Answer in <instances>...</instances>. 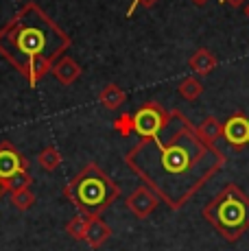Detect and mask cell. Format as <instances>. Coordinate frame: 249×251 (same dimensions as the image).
<instances>
[{
	"mask_svg": "<svg viewBox=\"0 0 249 251\" xmlns=\"http://www.w3.org/2000/svg\"><path fill=\"white\" fill-rule=\"evenodd\" d=\"M124 164L171 210H181L225 166V153L173 109L164 131L133 144L124 153Z\"/></svg>",
	"mask_w": 249,
	"mask_h": 251,
	"instance_id": "1",
	"label": "cell"
},
{
	"mask_svg": "<svg viewBox=\"0 0 249 251\" xmlns=\"http://www.w3.org/2000/svg\"><path fill=\"white\" fill-rule=\"evenodd\" d=\"M70 46V35L37 2L22 4L0 28V57L20 72L31 88H37Z\"/></svg>",
	"mask_w": 249,
	"mask_h": 251,
	"instance_id": "2",
	"label": "cell"
},
{
	"mask_svg": "<svg viewBox=\"0 0 249 251\" xmlns=\"http://www.w3.org/2000/svg\"><path fill=\"white\" fill-rule=\"evenodd\" d=\"M121 186L97 162H88L64 186V197L85 216H100L121 199Z\"/></svg>",
	"mask_w": 249,
	"mask_h": 251,
	"instance_id": "3",
	"label": "cell"
},
{
	"mask_svg": "<svg viewBox=\"0 0 249 251\" xmlns=\"http://www.w3.org/2000/svg\"><path fill=\"white\" fill-rule=\"evenodd\" d=\"M201 216L227 243H238L249 229V197L236 183H227L203 205Z\"/></svg>",
	"mask_w": 249,
	"mask_h": 251,
	"instance_id": "4",
	"label": "cell"
},
{
	"mask_svg": "<svg viewBox=\"0 0 249 251\" xmlns=\"http://www.w3.org/2000/svg\"><path fill=\"white\" fill-rule=\"evenodd\" d=\"M171 123V112L164 109L160 103L149 100L140 105L138 112L133 114V133H138L140 140L155 138L164 131V127Z\"/></svg>",
	"mask_w": 249,
	"mask_h": 251,
	"instance_id": "5",
	"label": "cell"
},
{
	"mask_svg": "<svg viewBox=\"0 0 249 251\" xmlns=\"http://www.w3.org/2000/svg\"><path fill=\"white\" fill-rule=\"evenodd\" d=\"M223 140L236 153L249 147V118L243 112H234L223 123Z\"/></svg>",
	"mask_w": 249,
	"mask_h": 251,
	"instance_id": "6",
	"label": "cell"
},
{
	"mask_svg": "<svg viewBox=\"0 0 249 251\" xmlns=\"http://www.w3.org/2000/svg\"><path fill=\"white\" fill-rule=\"evenodd\" d=\"M28 171V162L26 157L13 147L9 140L0 142V179H11L18 173H26Z\"/></svg>",
	"mask_w": 249,
	"mask_h": 251,
	"instance_id": "7",
	"label": "cell"
},
{
	"mask_svg": "<svg viewBox=\"0 0 249 251\" xmlns=\"http://www.w3.org/2000/svg\"><path fill=\"white\" fill-rule=\"evenodd\" d=\"M157 201L160 199L155 197V192L153 190H149L147 186H138L136 190L124 199V205H127V210L131 212L136 219L145 221V219H149V216L153 214V210L157 207Z\"/></svg>",
	"mask_w": 249,
	"mask_h": 251,
	"instance_id": "8",
	"label": "cell"
},
{
	"mask_svg": "<svg viewBox=\"0 0 249 251\" xmlns=\"http://www.w3.org/2000/svg\"><path fill=\"white\" fill-rule=\"evenodd\" d=\"M50 72L61 85H73L81 76V66L76 64L73 57H59L55 61V66L50 68Z\"/></svg>",
	"mask_w": 249,
	"mask_h": 251,
	"instance_id": "9",
	"label": "cell"
},
{
	"mask_svg": "<svg viewBox=\"0 0 249 251\" xmlns=\"http://www.w3.org/2000/svg\"><path fill=\"white\" fill-rule=\"evenodd\" d=\"M109 236H112V227L100 216H90L88 231H85V243L92 249H99L103 243H107Z\"/></svg>",
	"mask_w": 249,
	"mask_h": 251,
	"instance_id": "10",
	"label": "cell"
},
{
	"mask_svg": "<svg viewBox=\"0 0 249 251\" xmlns=\"http://www.w3.org/2000/svg\"><path fill=\"white\" fill-rule=\"evenodd\" d=\"M188 66L195 75H210V72L219 66V59L212 50H208V48H197V50L190 55Z\"/></svg>",
	"mask_w": 249,
	"mask_h": 251,
	"instance_id": "11",
	"label": "cell"
},
{
	"mask_svg": "<svg viewBox=\"0 0 249 251\" xmlns=\"http://www.w3.org/2000/svg\"><path fill=\"white\" fill-rule=\"evenodd\" d=\"M124 100H127V94L116 83H107L99 94V103L103 109H118V107H123Z\"/></svg>",
	"mask_w": 249,
	"mask_h": 251,
	"instance_id": "12",
	"label": "cell"
},
{
	"mask_svg": "<svg viewBox=\"0 0 249 251\" xmlns=\"http://www.w3.org/2000/svg\"><path fill=\"white\" fill-rule=\"evenodd\" d=\"M197 131L203 140L217 144V140L223 138V123H219V118H214V116H205L197 125Z\"/></svg>",
	"mask_w": 249,
	"mask_h": 251,
	"instance_id": "13",
	"label": "cell"
},
{
	"mask_svg": "<svg viewBox=\"0 0 249 251\" xmlns=\"http://www.w3.org/2000/svg\"><path fill=\"white\" fill-rule=\"evenodd\" d=\"M177 92H179V96L186 100H197L199 96L203 94V85H201V81L197 76H186V79L179 81Z\"/></svg>",
	"mask_w": 249,
	"mask_h": 251,
	"instance_id": "14",
	"label": "cell"
},
{
	"mask_svg": "<svg viewBox=\"0 0 249 251\" xmlns=\"http://www.w3.org/2000/svg\"><path fill=\"white\" fill-rule=\"evenodd\" d=\"M37 164H40L42 168H44L46 173H55L57 168H59L61 164V153L59 149L55 147H44L40 151V155H37Z\"/></svg>",
	"mask_w": 249,
	"mask_h": 251,
	"instance_id": "15",
	"label": "cell"
},
{
	"mask_svg": "<svg viewBox=\"0 0 249 251\" xmlns=\"http://www.w3.org/2000/svg\"><path fill=\"white\" fill-rule=\"evenodd\" d=\"M88 223H90V216H85V214H76L75 219H73V221H68V225H66V234H68L73 240H85Z\"/></svg>",
	"mask_w": 249,
	"mask_h": 251,
	"instance_id": "16",
	"label": "cell"
},
{
	"mask_svg": "<svg viewBox=\"0 0 249 251\" xmlns=\"http://www.w3.org/2000/svg\"><path fill=\"white\" fill-rule=\"evenodd\" d=\"M9 199H11V205L20 212L31 210L33 203H35V195L31 192V188H25V190H13L9 192Z\"/></svg>",
	"mask_w": 249,
	"mask_h": 251,
	"instance_id": "17",
	"label": "cell"
},
{
	"mask_svg": "<svg viewBox=\"0 0 249 251\" xmlns=\"http://www.w3.org/2000/svg\"><path fill=\"white\" fill-rule=\"evenodd\" d=\"M4 190L7 192H13V190H25V188H31L33 183V177L26 173H18V175H13L11 179H4Z\"/></svg>",
	"mask_w": 249,
	"mask_h": 251,
	"instance_id": "18",
	"label": "cell"
},
{
	"mask_svg": "<svg viewBox=\"0 0 249 251\" xmlns=\"http://www.w3.org/2000/svg\"><path fill=\"white\" fill-rule=\"evenodd\" d=\"M112 127H114V131L118 133V136H123V138H129L133 133V116L131 114H121L116 120L112 123Z\"/></svg>",
	"mask_w": 249,
	"mask_h": 251,
	"instance_id": "19",
	"label": "cell"
},
{
	"mask_svg": "<svg viewBox=\"0 0 249 251\" xmlns=\"http://www.w3.org/2000/svg\"><path fill=\"white\" fill-rule=\"evenodd\" d=\"M155 2H157V0H131V4H129V9H127V13H124V16L131 18L133 13H136L138 7H153Z\"/></svg>",
	"mask_w": 249,
	"mask_h": 251,
	"instance_id": "20",
	"label": "cell"
},
{
	"mask_svg": "<svg viewBox=\"0 0 249 251\" xmlns=\"http://www.w3.org/2000/svg\"><path fill=\"white\" fill-rule=\"evenodd\" d=\"M221 4H229V7H243L245 0H219Z\"/></svg>",
	"mask_w": 249,
	"mask_h": 251,
	"instance_id": "21",
	"label": "cell"
},
{
	"mask_svg": "<svg viewBox=\"0 0 249 251\" xmlns=\"http://www.w3.org/2000/svg\"><path fill=\"white\" fill-rule=\"evenodd\" d=\"M193 2H195V4H197V7H203V4H208V2H210V0H193Z\"/></svg>",
	"mask_w": 249,
	"mask_h": 251,
	"instance_id": "22",
	"label": "cell"
},
{
	"mask_svg": "<svg viewBox=\"0 0 249 251\" xmlns=\"http://www.w3.org/2000/svg\"><path fill=\"white\" fill-rule=\"evenodd\" d=\"M4 192H7V190H4V183H2V179H0V197H2Z\"/></svg>",
	"mask_w": 249,
	"mask_h": 251,
	"instance_id": "23",
	"label": "cell"
},
{
	"mask_svg": "<svg viewBox=\"0 0 249 251\" xmlns=\"http://www.w3.org/2000/svg\"><path fill=\"white\" fill-rule=\"evenodd\" d=\"M245 16L249 18V4H247V7H245Z\"/></svg>",
	"mask_w": 249,
	"mask_h": 251,
	"instance_id": "24",
	"label": "cell"
}]
</instances>
